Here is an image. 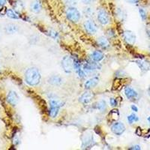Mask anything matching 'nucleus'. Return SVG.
<instances>
[{"label": "nucleus", "instance_id": "aec40b11", "mask_svg": "<svg viewBox=\"0 0 150 150\" xmlns=\"http://www.w3.org/2000/svg\"><path fill=\"white\" fill-rule=\"evenodd\" d=\"M96 108L100 112H104V111L107 110L108 108V105H107V103L104 100H101L99 102H98L97 105H96Z\"/></svg>", "mask_w": 150, "mask_h": 150}, {"label": "nucleus", "instance_id": "f704fd0d", "mask_svg": "<svg viewBox=\"0 0 150 150\" xmlns=\"http://www.w3.org/2000/svg\"><path fill=\"white\" fill-rule=\"evenodd\" d=\"M146 33H147V35L150 38V27L146 28Z\"/></svg>", "mask_w": 150, "mask_h": 150}, {"label": "nucleus", "instance_id": "7ed1b4c3", "mask_svg": "<svg viewBox=\"0 0 150 150\" xmlns=\"http://www.w3.org/2000/svg\"><path fill=\"white\" fill-rule=\"evenodd\" d=\"M62 66L65 73H71L74 69V59H72L70 56H65L62 59Z\"/></svg>", "mask_w": 150, "mask_h": 150}, {"label": "nucleus", "instance_id": "cd10ccee", "mask_svg": "<svg viewBox=\"0 0 150 150\" xmlns=\"http://www.w3.org/2000/svg\"><path fill=\"white\" fill-rule=\"evenodd\" d=\"M15 8L17 9V10H23V4L18 1L15 5Z\"/></svg>", "mask_w": 150, "mask_h": 150}, {"label": "nucleus", "instance_id": "423d86ee", "mask_svg": "<svg viewBox=\"0 0 150 150\" xmlns=\"http://www.w3.org/2000/svg\"><path fill=\"white\" fill-rule=\"evenodd\" d=\"M101 68V65L97 63V62H86L83 65V71L86 72H92L99 70Z\"/></svg>", "mask_w": 150, "mask_h": 150}, {"label": "nucleus", "instance_id": "e433bc0d", "mask_svg": "<svg viewBox=\"0 0 150 150\" xmlns=\"http://www.w3.org/2000/svg\"><path fill=\"white\" fill-rule=\"evenodd\" d=\"M149 51H150V46H149Z\"/></svg>", "mask_w": 150, "mask_h": 150}, {"label": "nucleus", "instance_id": "2f4dec72", "mask_svg": "<svg viewBox=\"0 0 150 150\" xmlns=\"http://www.w3.org/2000/svg\"><path fill=\"white\" fill-rule=\"evenodd\" d=\"M125 1L131 4H137L139 2V0H125Z\"/></svg>", "mask_w": 150, "mask_h": 150}, {"label": "nucleus", "instance_id": "72a5a7b5", "mask_svg": "<svg viewBox=\"0 0 150 150\" xmlns=\"http://www.w3.org/2000/svg\"><path fill=\"white\" fill-rule=\"evenodd\" d=\"M6 2H7V0H0V7L4 6L6 4Z\"/></svg>", "mask_w": 150, "mask_h": 150}, {"label": "nucleus", "instance_id": "6e6552de", "mask_svg": "<svg viewBox=\"0 0 150 150\" xmlns=\"http://www.w3.org/2000/svg\"><path fill=\"white\" fill-rule=\"evenodd\" d=\"M123 37H124L125 41L130 45H134L136 41V35L133 32L130 30L125 31L123 33Z\"/></svg>", "mask_w": 150, "mask_h": 150}, {"label": "nucleus", "instance_id": "f03ea898", "mask_svg": "<svg viewBox=\"0 0 150 150\" xmlns=\"http://www.w3.org/2000/svg\"><path fill=\"white\" fill-rule=\"evenodd\" d=\"M66 17L71 22L77 23L81 18V14L74 6H69L66 10Z\"/></svg>", "mask_w": 150, "mask_h": 150}, {"label": "nucleus", "instance_id": "0eeeda50", "mask_svg": "<svg viewBox=\"0 0 150 150\" xmlns=\"http://www.w3.org/2000/svg\"><path fill=\"white\" fill-rule=\"evenodd\" d=\"M83 26L87 33H89V34H96L97 33V26L92 20H88V21H86L84 23Z\"/></svg>", "mask_w": 150, "mask_h": 150}, {"label": "nucleus", "instance_id": "1a4fd4ad", "mask_svg": "<svg viewBox=\"0 0 150 150\" xmlns=\"http://www.w3.org/2000/svg\"><path fill=\"white\" fill-rule=\"evenodd\" d=\"M7 101L12 106H16L19 102V96L14 91H11L7 96Z\"/></svg>", "mask_w": 150, "mask_h": 150}, {"label": "nucleus", "instance_id": "c9c22d12", "mask_svg": "<svg viewBox=\"0 0 150 150\" xmlns=\"http://www.w3.org/2000/svg\"><path fill=\"white\" fill-rule=\"evenodd\" d=\"M147 120H148V122H149V124H150V116H149V117H148Z\"/></svg>", "mask_w": 150, "mask_h": 150}, {"label": "nucleus", "instance_id": "c756f323", "mask_svg": "<svg viewBox=\"0 0 150 150\" xmlns=\"http://www.w3.org/2000/svg\"><path fill=\"white\" fill-rule=\"evenodd\" d=\"M110 105L112 107H116L117 105V102H116V100L115 98H111L110 100Z\"/></svg>", "mask_w": 150, "mask_h": 150}, {"label": "nucleus", "instance_id": "f257e3e1", "mask_svg": "<svg viewBox=\"0 0 150 150\" xmlns=\"http://www.w3.org/2000/svg\"><path fill=\"white\" fill-rule=\"evenodd\" d=\"M41 73L35 67L28 68L25 73V81L31 86H35L38 85L41 82Z\"/></svg>", "mask_w": 150, "mask_h": 150}, {"label": "nucleus", "instance_id": "a878e982", "mask_svg": "<svg viewBox=\"0 0 150 150\" xmlns=\"http://www.w3.org/2000/svg\"><path fill=\"white\" fill-rule=\"evenodd\" d=\"M48 35H49L50 36L51 38H54V39L57 38H58V35H59L58 33H56V32H55V31H53V30H50Z\"/></svg>", "mask_w": 150, "mask_h": 150}, {"label": "nucleus", "instance_id": "9d476101", "mask_svg": "<svg viewBox=\"0 0 150 150\" xmlns=\"http://www.w3.org/2000/svg\"><path fill=\"white\" fill-rule=\"evenodd\" d=\"M93 98H94V94L92 93V92L87 91V92H84L82 96H80V98H79V101H80V103H82V104H86L90 103L91 101H92Z\"/></svg>", "mask_w": 150, "mask_h": 150}, {"label": "nucleus", "instance_id": "39448f33", "mask_svg": "<svg viewBox=\"0 0 150 150\" xmlns=\"http://www.w3.org/2000/svg\"><path fill=\"white\" fill-rule=\"evenodd\" d=\"M111 131H112V133L115 134L116 135L120 136L124 133V131H125V126L122 122H116L113 123L111 126Z\"/></svg>", "mask_w": 150, "mask_h": 150}, {"label": "nucleus", "instance_id": "4be33fe9", "mask_svg": "<svg viewBox=\"0 0 150 150\" xmlns=\"http://www.w3.org/2000/svg\"><path fill=\"white\" fill-rule=\"evenodd\" d=\"M127 120H128V122L129 124H132L134 122H137L138 121L139 119L138 117L134 114V113H132V114L129 115V116L127 117Z\"/></svg>", "mask_w": 150, "mask_h": 150}, {"label": "nucleus", "instance_id": "a211bd4d", "mask_svg": "<svg viewBox=\"0 0 150 150\" xmlns=\"http://www.w3.org/2000/svg\"><path fill=\"white\" fill-rule=\"evenodd\" d=\"M97 42L99 45V46L103 48H108L110 47L109 41L104 37H99L97 40Z\"/></svg>", "mask_w": 150, "mask_h": 150}, {"label": "nucleus", "instance_id": "4468645a", "mask_svg": "<svg viewBox=\"0 0 150 150\" xmlns=\"http://www.w3.org/2000/svg\"><path fill=\"white\" fill-rule=\"evenodd\" d=\"M41 2L40 0H34L33 3L31 4V10L33 11L34 13H39L41 11Z\"/></svg>", "mask_w": 150, "mask_h": 150}, {"label": "nucleus", "instance_id": "c85d7f7f", "mask_svg": "<svg viewBox=\"0 0 150 150\" xmlns=\"http://www.w3.org/2000/svg\"><path fill=\"white\" fill-rule=\"evenodd\" d=\"M82 1L83 3L84 4V5H91V4L94 3V2H96V0H81Z\"/></svg>", "mask_w": 150, "mask_h": 150}, {"label": "nucleus", "instance_id": "5701e85b", "mask_svg": "<svg viewBox=\"0 0 150 150\" xmlns=\"http://www.w3.org/2000/svg\"><path fill=\"white\" fill-rule=\"evenodd\" d=\"M83 12H84V14H85V16H86V17H92L94 14L93 9L90 7H88V8H86L84 9Z\"/></svg>", "mask_w": 150, "mask_h": 150}, {"label": "nucleus", "instance_id": "2eb2a0df", "mask_svg": "<svg viewBox=\"0 0 150 150\" xmlns=\"http://www.w3.org/2000/svg\"><path fill=\"white\" fill-rule=\"evenodd\" d=\"M135 62H136L137 65H138L142 71L145 72L150 69V65L147 62L143 61V60H137V61H135Z\"/></svg>", "mask_w": 150, "mask_h": 150}, {"label": "nucleus", "instance_id": "bb28decb", "mask_svg": "<svg viewBox=\"0 0 150 150\" xmlns=\"http://www.w3.org/2000/svg\"><path fill=\"white\" fill-rule=\"evenodd\" d=\"M65 1L69 6H74L77 4V0H65Z\"/></svg>", "mask_w": 150, "mask_h": 150}, {"label": "nucleus", "instance_id": "20e7f679", "mask_svg": "<svg viewBox=\"0 0 150 150\" xmlns=\"http://www.w3.org/2000/svg\"><path fill=\"white\" fill-rule=\"evenodd\" d=\"M97 19L98 22L101 25H104V26L108 25L110 23V17L108 15V13L104 8H101L98 10L97 14Z\"/></svg>", "mask_w": 150, "mask_h": 150}, {"label": "nucleus", "instance_id": "393cba45", "mask_svg": "<svg viewBox=\"0 0 150 150\" xmlns=\"http://www.w3.org/2000/svg\"><path fill=\"white\" fill-rule=\"evenodd\" d=\"M110 116L113 120H117L118 118H119V116H120V114H119L118 110H113L111 111Z\"/></svg>", "mask_w": 150, "mask_h": 150}, {"label": "nucleus", "instance_id": "f3484780", "mask_svg": "<svg viewBox=\"0 0 150 150\" xmlns=\"http://www.w3.org/2000/svg\"><path fill=\"white\" fill-rule=\"evenodd\" d=\"M94 145V140L93 137L92 135H89V136H86L85 138L83 140V145L82 146L83 148L86 147H91Z\"/></svg>", "mask_w": 150, "mask_h": 150}, {"label": "nucleus", "instance_id": "f8f14e48", "mask_svg": "<svg viewBox=\"0 0 150 150\" xmlns=\"http://www.w3.org/2000/svg\"><path fill=\"white\" fill-rule=\"evenodd\" d=\"M125 95L126 96V98L129 100H131V99L136 98L138 96V94L133 88H131V87L128 86L126 87L125 89Z\"/></svg>", "mask_w": 150, "mask_h": 150}, {"label": "nucleus", "instance_id": "7c9ffc66", "mask_svg": "<svg viewBox=\"0 0 150 150\" xmlns=\"http://www.w3.org/2000/svg\"><path fill=\"white\" fill-rule=\"evenodd\" d=\"M129 149H134V150H140L141 149V148H140V146L139 145H134L133 146L130 147Z\"/></svg>", "mask_w": 150, "mask_h": 150}, {"label": "nucleus", "instance_id": "473e14b6", "mask_svg": "<svg viewBox=\"0 0 150 150\" xmlns=\"http://www.w3.org/2000/svg\"><path fill=\"white\" fill-rule=\"evenodd\" d=\"M131 110H132L133 111H134V112H137V111H138V108H137L136 105H134V104L133 105H131Z\"/></svg>", "mask_w": 150, "mask_h": 150}, {"label": "nucleus", "instance_id": "412c9836", "mask_svg": "<svg viewBox=\"0 0 150 150\" xmlns=\"http://www.w3.org/2000/svg\"><path fill=\"white\" fill-rule=\"evenodd\" d=\"M6 14L8 17L11 19H18L19 17L17 14H16L15 12H14V10H12V9H8L7 11H6Z\"/></svg>", "mask_w": 150, "mask_h": 150}, {"label": "nucleus", "instance_id": "9b49d317", "mask_svg": "<svg viewBox=\"0 0 150 150\" xmlns=\"http://www.w3.org/2000/svg\"><path fill=\"white\" fill-rule=\"evenodd\" d=\"M48 83L55 86H59L63 83V79L59 75H53L48 79Z\"/></svg>", "mask_w": 150, "mask_h": 150}, {"label": "nucleus", "instance_id": "6ab92c4d", "mask_svg": "<svg viewBox=\"0 0 150 150\" xmlns=\"http://www.w3.org/2000/svg\"><path fill=\"white\" fill-rule=\"evenodd\" d=\"M5 31L8 34H14V33H17L18 31V27L15 24H8L6 27H5Z\"/></svg>", "mask_w": 150, "mask_h": 150}, {"label": "nucleus", "instance_id": "dca6fc26", "mask_svg": "<svg viewBox=\"0 0 150 150\" xmlns=\"http://www.w3.org/2000/svg\"><path fill=\"white\" fill-rule=\"evenodd\" d=\"M104 53L101 51H98V50L92 52V54H91V59H92L93 61L97 62L101 61V60L104 59Z\"/></svg>", "mask_w": 150, "mask_h": 150}, {"label": "nucleus", "instance_id": "ddd939ff", "mask_svg": "<svg viewBox=\"0 0 150 150\" xmlns=\"http://www.w3.org/2000/svg\"><path fill=\"white\" fill-rule=\"evenodd\" d=\"M99 82V78L98 77H94L92 78H90L85 83V88L86 89H90L92 88H94L95 86L98 85Z\"/></svg>", "mask_w": 150, "mask_h": 150}, {"label": "nucleus", "instance_id": "b1692460", "mask_svg": "<svg viewBox=\"0 0 150 150\" xmlns=\"http://www.w3.org/2000/svg\"><path fill=\"white\" fill-rule=\"evenodd\" d=\"M139 14H140V17H141L142 21H146V17H147V15H146V12L145 11V10L143 8H139Z\"/></svg>", "mask_w": 150, "mask_h": 150}]
</instances>
